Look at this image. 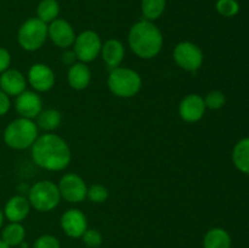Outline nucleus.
<instances>
[{
  "label": "nucleus",
  "instance_id": "12",
  "mask_svg": "<svg viewBox=\"0 0 249 248\" xmlns=\"http://www.w3.org/2000/svg\"><path fill=\"white\" fill-rule=\"evenodd\" d=\"M206 108L203 97L198 94H189L180 101L179 116L186 123H196L203 118Z\"/></svg>",
  "mask_w": 249,
  "mask_h": 248
},
{
  "label": "nucleus",
  "instance_id": "14",
  "mask_svg": "<svg viewBox=\"0 0 249 248\" xmlns=\"http://www.w3.org/2000/svg\"><path fill=\"white\" fill-rule=\"evenodd\" d=\"M15 108L22 118L34 119L43 111V100L38 92L24 90L22 94L16 96Z\"/></svg>",
  "mask_w": 249,
  "mask_h": 248
},
{
  "label": "nucleus",
  "instance_id": "34",
  "mask_svg": "<svg viewBox=\"0 0 249 248\" xmlns=\"http://www.w3.org/2000/svg\"><path fill=\"white\" fill-rule=\"evenodd\" d=\"M0 248H10V247H9V246L6 245V243L4 242V241L0 240Z\"/></svg>",
  "mask_w": 249,
  "mask_h": 248
},
{
  "label": "nucleus",
  "instance_id": "20",
  "mask_svg": "<svg viewBox=\"0 0 249 248\" xmlns=\"http://www.w3.org/2000/svg\"><path fill=\"white\" fill-rule=\"evenodd\" d=\"M232 162L240 172L249 174V138L236 143L232 150Z\"/></svg>",
  "mask_w": 249,
  "mask_h": 248
},
{
  "label": "nucleus",
  "instance_id": "6",
  "mask_svg": "<svg viewBox=\"0 0 249 248\" xmlns=\"http://www.w3.org/2000/svg\"><path fill=\"white\" fill-rule=\"evenodd\" d=\"M48 39V24L38 17H32L24 21L17 33L19 46L26 51H36Z\"/></svg>",
  "mask_w": 249,
  "mask_h": 248
},
{
  "label": "nucleus",
  "instance_id": "11",
  "mask_svg": "<svg viewBox=\"0 0 249 248\" xmlns=\"http://www.w3.org/2000/svg\"><path fill=\"white\" fill-rule=\"evenodd\" d=\"M27 80L36 92H45L55 85V74L45 63H34L29 68Z\"/></svg>",
  "mask_w": 249,
  "mask_h": 248
},
{
  "label": "nucleus",
  "instance_id": "18",
  "mask_svg": "<svg viewBox=\"0 0 249 248\" xmlns=\"http://www.w3.org/2000/svg\"><path fill=\"white\" fill-rule=\"evenodd\" d=\"M68 84L74 90H84L89 87L91 80V71L87 63L75 62L68 68Z\"/></svg>",
  "mask_w": 249,
  "mask_h": 248
},
{
  "label": "nucleus",
  "instance_id": "13",
  "mask_svg": "<svg viewBox=\"0 0 249 248\" xmlns=\"http://www.w3.org/2000/svg\"><path fill=\"white\" fill-rule=\"evenodd\" d=\"M61 228L70 237L79 238L87 231L88 219L80 209L71 208L61 216Z\"/></svg>",
  "mask_w": 249,
  "mask_h": 248
},
{
  "label": "nucleus",
  "instance_id": "15",
  "mask_svg": "<svg viewBox=\"0 0 249 248\" xmlns=\"http://www.w3.org/2000/svg\"><path fill=\"white\" fill-rule=\"evenodd\" d=\"M31 208V203L26 196L16 195L5 204L4 216H6L10 223H21L28 216Z\"/></svg>",
  "mask_w": 249,
  "mask_h": 248
},
{
  "label": "nucleus",
  "instance_id": "1",
  "mask_svg": "<svg viewBox=\"0 0 249 248\" xmlns=\"http://www.w3.org/2000/svg\"><path fill=\"white\" fill-rule=\"evenodd\" d=\"M31 148L33 162L41 169L50 172L63 170L72 159L68 143L53 133L39 135Z\"/></svg>",
  "mask_w": 249,
  "mask_h": 248
},
{
  "label": "nucleus",
  "instance_id": "7",
  "mask_svg": "<svg viewBox=\"0 0 249 248\" xmlns=\"http://www.w3.org/2000/svg\"><path fill=\"white\" fill-rule=\"evenodd\" d=\"M102 41L99 34L94 31H84L75 36L73 51L79 62L89 63L96 60L101 53Z\"/></svg>",
  "mask_w": 249,
  "mask_h": 248
},
{
  "label": "nucleus",
  "instance_id": "33",
  "mask_svg": "<svg viewBox=\"0 0 249 248\" xmlns=\"http://www.w3.org/2000/svg\"><path fill=\"white\" fill-rule=\"evenodd\" d=\"M2 221H4V212H1V209H0V228L2 225Z\"/></svg>",
  "mask_w": 249,
  "mask_h": 248
},
{
  "label": "nucleus",
  "instance_id": "27",
  "mask_svg": "<svg viewBox=\"0 0 249 248\" xmlns=\"http://www.w3.org/2000/svg\"><path fill=\"white\" fill-rule=\"evenodd\" d=\"M82 238L84 245L89 248H99L104 242L101 232L96 229H87V231L83 233Z\"/></svg>",
  "mask_w": 249,
  "mask_h": 248
},
{
  "label": "nucleus",
  "instance_id": "10",
  "mask_svg": "<svg viewBox=\"0 0 249 248\" xmlns=\"http://www.w3.org/2000/svg\"><path fill=\"white\" fill-rule=\"evenodd\" d=\"M75 33L72 24L63 18H56L48 26V38L53 45L61 49H68L73 46L75 40Z\"/></svg>",
  "mask_w": 249,
  "mask_h": 248
},
{
  "label": "nucleus",
  "instance_id": "19",
  "mask_svg": "<svg viewBox=\"0 0 249 248\" xmlns=\"http://www.w3.org/2000/svg\"><path fill=\"white\" fill-rule=\"evenodd\" d=\"M230 233L221 228H213L208 230L204 235L203 247L204 248H231Z\"/></svg>",
  "mask_w": 249,
  "mask_h": 248
},
{
  "label": "nucleus",
  "instance_id": "5",
  "mask_svg": "<svg viewBox=\"0 0 249 248\" xmlns=\"http://www.w3.org/2000/svg\"><path fill=\"white\" fill-rule=\"evenodd\" d=\"M27 194H28L27 198L32 208L41 213L51 212L58 206L61 201L58 186L50 180H40L36 182Z\"/></svg>",
  "mask_w": 249,
  "mask_h": 248
},
{
  "label": "nucleus",
  "instance_id": "35",
  "mask_svg": "<svg viewBox=\"0 0 249 248\" xmlns=\"http://www.w3.org/2000/svg\"><path fill=\"white\" fill-rule=\"evenodd\" d=\"M24 248H28V247H24Z\"/></svg>",
  "mask_w": 249,
  "mask_h": 248
},
{
  "label": "nucleus",
  "instance_id": "30",
  "mask_svg": "<svg viewBox=\"0 0 249 248\" xmlns=\"http://www.w3.org/2000/svg\"><path fill=\"white\" fill-rule=\"evenodd\" d=\"M10 63H11V55L9 51L4 48H0V74L9 70Z\"/></svg>",
  "mask_w": 249,
  "mask_h": 248
},
{
  "label": "nucleus",
  "instance_id": "23",
  "mask_svg": "<svg viewBox=\"0 0 249 248\" xmlns=\"http://www.w3.org/2000/svg\"><path fill=\"white\" fill-rule=\"evenodd\" d=\"M60 14V5L57 0H41L36 7V17L44 23H51Z\"/></svg>",
  "mask_w": 249,
  "mask_h": 248
},
{
  "label": "nucleus",
  "instance_id": "32",
  "mask_svg": "<svg viewBox=\"0 0 249 248\" xmlns=\"http://www.w3.org/2000/svg\"><path fill=\"white\" fill-rule=\"evenodd\" d=\"M77 55H75V53L73 50H66L65 53H62V62L65 63L66 66H68V67L74 65V63L77 62Z\"/></svg>",
  "mask_w": 249,
  "mask_h": 248
},
{
  "label": "nucleus",
  "instance_id": "4",
  "mask_svg": "<svg viewBox=\"0 0 249 248\" xmlns=\"http://www.w3.org/2000/svg\"><path fill=\"white\" fill-rule=\"evenodd\" d=\"M108 89L113 95L122 99H129L138 94L142 87V79L136 71L126 67L111 70L107 79Z\"/></svg>",
  "mask_w": 249,
  "mask_h": 248
},
{
  "label": "nucleus",
  "instance_id": "26",
  "mask_svg": "<svg viewBox=\"0 0 249 248\" xmlns=\"http://www.w3.org/2000/svg\"><path fill=\"white\" fill-rule=\"evenodd\" d=\"M87 198H89L92 203H104L108 198V190L104 185H91L90 187H88Z\"/></svg>",
  "mask_w": 249,
  "mask_h": 248
},
{
  "label": "nucleus",
  "instance_id": "2",
  "mask_svg": "<svg viewBox=\"0 0 249 248\" xmlns=\"http://www.w3.org/2000/svg\"><path fill=\"white\" fill-rule=\"evenodd\" d=\"M128 43L131 51L138 57L151 60L162 50L163 34L153 22L142 19L131 26L128 34Z\"/></svg>",
  "mask_w": 249,
  "mask_h": 248
},
{
  "label": "nucleus",
  "instance_id": "25",
  "mask_svg": "<svg viewBox=\"0 0 249 248\" xmlns=\"http://www.w3.org/2000/svg\"><path fill=\"white\" fill-rule=\"evenodd\" d=\"M215 9L221 16L233 17L240 11V5L236 0H218Z\"/></svg>",
  "mask_w": 249,
  "mask_h": 248
},
{
  "label": "nucleus",
  "instance_id": "24",
  "mask_svg": "<svg viewBox=\"0 0 249 248\" xmlns=\"http://www.w3.org/2000/svg\"><path fill=\"white\" fill-rule=\"evenodd\" d=\"M165 5V0H141V11L145 19L153 22L162 16Z\"/></svg>",
  "mask_w": 249,
  "mask_h": 248
},
{
  "label": "nucleus",
  "instance_id": "3",
  "mask_svg": "<svg viewBox=\"0 0 249 248\" xmlns=\"http://www.w3.org/2000/svg\"><path fill=\"white\" fill-rule=\"evenodd\" d=\"M38 129L33 119L19 117L7 124L4 130V141L14 150H26L32 147L34 141L38 139Z\"/></svg>",
  "mask_w": 249,
  "mask_h": 248
},
{
  "label": "nucleus",
  "instance_id": "16",
  "mask_svg": "<svg viewBox=\"0 0 249 248\" xmlns=\"http://www.w3.org/2000/svg\"><path fill=\"white\" fill-rule=\"evenodd\" d=\"M27 79L17 70H6L0 74V89L9 96H18L26 90Z\"/></svg>",
  "mask_w": 249,
  "mask_h": 248
},
{
  "label": "nucleus",
  "instance_id": "21",
  "mask_svg": "<svg viewBox=\"0 0 249 248\" xmlns=\"http://www.w3.org/2000/svg\"><path fill=\"white\" fill-rule=\"evenodd\" d=\"M62 122V114L58 109L48 108L41 111L36 117V126L46 133L56 130Z\"/></svg>",
  "mask_w": 249,
  "mask_h": 248
},
{
  "label": "nucleus",
  "instance_id": "29",
  "mask_svg": "<svg viewBox=\"0 0 249 248\" xmlns=\"http://www.w3.org/2000/svg\"><path fill=\"white\" fill-rule=\"evenodd\" d=\"M33 248H61L60 241L53 235H41L34 241Z\"/></svg>",
  "mask_w": 249,
  "mask_h": 248
},
{
  "label": "nucleus",
  "instance_id": "28",
  "mask_svg": "<svg viewBox=\"0 0 249 248\" xmlns=\"http://www.w3.org/2000/svg\"><path fill=\"white\" fill-rule=\"evenodd\" d=\"M225 95L223 94L219 90H214L207 94V96L204 97V104L206 107L209 109H219L225 105Z\"/></svg>",
  "mask_w": 249,
  "mask_h": 248
},
{
  "label": "nucleus",
  "instance_id": "8",
  "mask_svg": "<svg viewBox=\"0 0 249 248\" xmlns=\"http://www.w3.org/2000/svg\"><path fill=\"white\" fill-rule=\"evenodd\" d=\"M175 63L187 72H196L203 63V53L196 44L191 41H181L173 51Z\"/></svg>",
  "mask_w": 249,
  "mask_h": 248
},
{
  "label": "nucleus",
  "instance_id": "17",
  "mask_svg": "<svg viewBox=\"0 0 249 248\" xmlns=\"http://www.w3.org/2000/svg\"><path fill=\"white\" fill-rule=\"evenodd\" d=\"M100 55H101L104 62L111 70H113V68L121 66L124 55H125V49H124L122 41L117 40V39H108L106 43L102 44Z\"/></svg>",
  "mask_w": 249,
  "mask_h": 248
},
{
  "label": "nucleus",
  "instance_id": "31",
  "mask_svg": "<svg viewBox=\"0 0 249 248\" xmlns=\"http://www.w3.org/2000/svg\"><path fill=\"white\" fill-rule=\"evenodd\" d=\"M11 102H10V96L5 94L1 89H0V116H4L9 112Z\"/></svg>",
  "mask_w": 249,
  "mask_h": 248
},
{
  "label": "nucleus",
  "instance_id": "9",
  "mask_svg": "<svg viewBox=\"0 0 249 248\" xmlns=\"http://www.w3.org/2000/svg\"><path fill=\"white\" fill-rule=\"evenodd\" d=\"M61 198L68 203H80L87 198L88 186L84 180L74 173H67L57 184Z\"/></svg>",
  "mask_w": 249,
  "mask_h": 248
},
{
  "label": "nucleus",
  "instance_id": "22",
  "mask_svg": "<svg viewBox=\"0 0 249 248\" xmlns=\"http://www.w3.org/2000/svg\"><path fill=\"white\" fill-rule=\"evenodd\" d=\"M26 237V229L21 223H10L2 229L1 241H4L10 248L23 243Z\"/></svg>",
  "mask_w": 249,
  "mask_h": 248
}]
</instances>
